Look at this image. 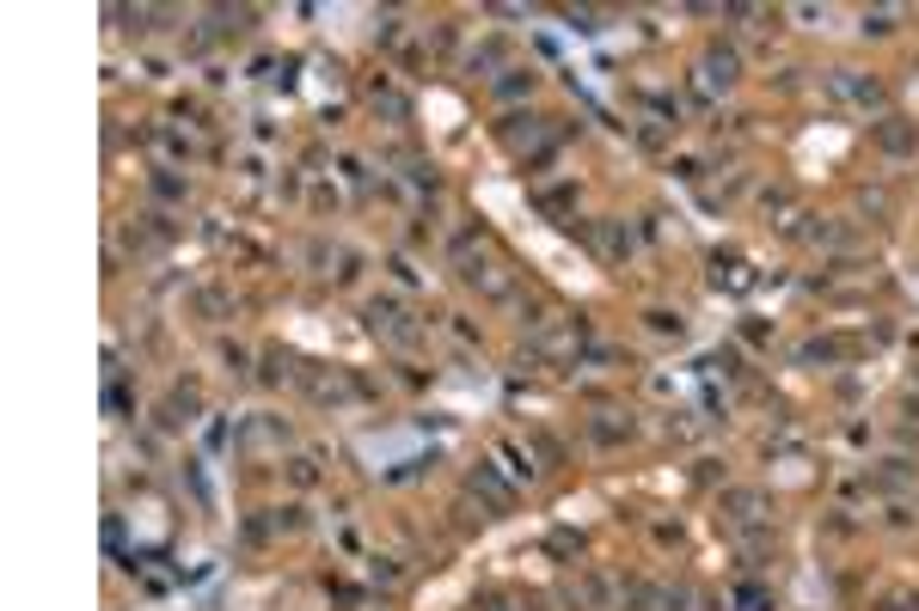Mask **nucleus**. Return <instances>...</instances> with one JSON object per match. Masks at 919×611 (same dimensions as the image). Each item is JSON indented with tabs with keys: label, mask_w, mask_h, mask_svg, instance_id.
<instances>
[{
	"label": "nucleus",
	"mask_w": 919,
	"mask_h": 611,
	"mask_svg": "<svg viewBox=\"0 0 919 611\" xmlns=\"http://www.w3.org/2000/svg\"><path fill=\"white\" fill-rule=\"evenodd\" d=\"M735 68H742L735 49H711V56H705V86H735Z\"/></svg>",
	"instance_id": "7ed1b4c3"
},
{
	"label": "nucleus",
	"mask_w": 919,
	"mask_h": 611,
	"mask_svg": "<svg viewBox=\"0 0 919 611\" xmlns=\"http://www.w3.org/2000/svg\"><path fill=\"white\" fill-rule=\"evenodd\" d=\"M827 92H834V98H846V105H858V110L883 105V86H876V80H864V74H852V68H840V74L827 80Z\"/></svg>",
	"instance_id": "f03ea898"
},
{
	"label": "nucleus",
	"mask_w": 919,
	"mask_h": 611,
	"mask_svg": "<svg viewBox=\"0 0 919 611\" xmlns=\"http://www.w3.org/2000/svg\"><path fill=\"white\" fill-rule=\"evenodd\" d=\"M876 141H883L888 153H907V147H914V141H919V129H907L902 117H888L883 129H876Z\"/></svg>",
	"instance_id": "20e7f679"
},
{
	"label": "nucleus",
	"mask_w": 919,
	"mask_h": 611,
	"mask_svg": "<svg viewBox=\"0 0 919 611\" xmlns=\"http://www.w3.org/2000/svg\"><path fill=\"white\" fill-rule=\"evenodd\" d=\"M368 324H375V336H387V343H399V349H411L417 343V324H411L405 306H392V300H375L368 306Z\"/></svg>",
	"instance_id": "f257e3e1"
}]
</instances>
